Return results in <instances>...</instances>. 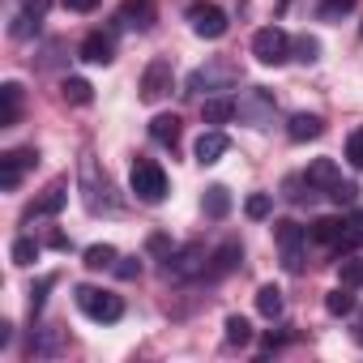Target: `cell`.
Returning <instances> with one entry per match:
<instances>
[{"instance_id":"603a6c76","label":"cell","mask_w":363,"mask_h":363,"mask_svg":"<svg viewBox=\"0 0 363 363\" xmlns=\"http://www.w3.org/2000/svg\"><path fill=\"white\" fill-rule=\"evenodd\" d=\"M150 137L158 145H171L175 150V141H179V116H154L150 120Z\"/></svg>"},{"instance_id":"484cf974","label":"cell","mask_w":363,"mask_h":363,"mask_svg":"<svg viewBox=\"0 0 363 363\" xmlns=\"http://www.w3.org/2000/svg\"><path fill=\"white\" fill-rule=\"evenodd\" d=\"M303 175L312 179L316 189H325V193H329V189L337 184V179H342V175H337V167H333V158H316V162H312V167H308Z\"/></svg>"},{"instance_id":"c3c4849f","label":"cell","mask_w":363,"mask_h":363,"mask_svg":"<svg viewBox=\"0 0 363 363\" xmlns=\"http://www.w3.org/2000/svg\"><path fill=\"white\" fill-rule=\"evenodd\" d=\"M359 342H363V329H359Z\"/></svg>"},{"instance_id":"83f0119b","label":"cell","mask_w":363,"mask_h":363,"mask_svg":"<svg viewBox=\"0 0 363 363\" xmlns=\"http://www.w3.org/2000/svg\"><path fill=\"white\" fill-rule=\"evenodd\" d=\"M52 286H56V274H43V278L30 286V299H26V316H30V320L43 312V303H48V291H52Z\"/></svg>"},{"instance_id":"277c9868","label":"cell","mask_w":363,"mask_h":363,"mask_svg":"<svg viewBox=\"0 0 363 363\" xmlns=\"http://www.w3.org/2000/svg\"><path fill=\"white\" fill-rule=\"evenodd\" d=\"M235 116H240L248 128H269V124L278 120V99H274V90H265V86H248V90H240V99H235Z\"/></svg>"},{"instance_id":"f546056e","label":"cell","mask_w":363,"mask_h":363,"mask_svg":"<svg viewBox=\"0 0 363 363\" xmlns=\"http://www.w3.org/2000/svg\"><path fill=\"white\" fill-rule=\"evenodd\" d=\"M116 261H120V257H116L111 244H90V248H86V265H90V269H116Z\"/></svg>"},{"instance_id":"ffe728a7","label":"cell","mask_w":363,"mask_h":363,"mask_svg":"<svg viewBox=\"0 0 363 363\" xmlns=\"http://www.w3.org/2000/svg\"><path fill=\"white\" fill-rule=\"evenodd\" d=\"M320 133H325V120H320V116L299 111V116L286 120V137H291V141H316Z\"/></svg>"},{"instance_id":"4dcf8cb0","label":"cell","mask_w":363,"mask_h":363,"mask_svg":"<svg viewBox=\"0 0 363 363\" xmlns=\"http://www.w3.org/2000/svg\"><path fill=\"white\" fill-rule=\"evenodd\" d=\"M39 22H43V18H35V13L18 9V13H13V26H9V35H13V39H35V35H39Z\"/></svg>"},{"instance_id":"d6a6232c","label":"cell","mask_w":363,"mask_h":363,"mask_svg":"<svg viewBox=\"0 0 363 363\" xmlns=\"http://www.w3.org/2000/svg\"><path fill=\"white\" fill-rule=\"evenodd\" d=\"M337 278H342V286H363V257H346V261H337Z\"/></svg>"},{"instance_id":"2e32d148","label":"cell","mask_w":363,"mask_h":363,"mask_svg":"<svg viewBox=\"0 0 363 363\" xmlns=\"http://www.w3.org/2000/svg\"><path fill=\"white\" fill-rule=\"evenodd\" d=\"M240 261H244V244H240V240H227V244H223L218 252H210L206 278H214V282H218V278H227V274H231V269H235Z\"/></svg>"},{"instance_id":"ee69618b","label":"cell","mask_w":363,"mask_h":363,"mask_svg":"<svg viewBox=\"0 0 363 363\" xmlns=\"http://www.w3.org/2000/svg\"><path fill=\"white\" fill-rule=\"evenodd\" d=\"M22 9H26V13H35V18H48L52 0H22Z\"/></svg>"},{"instance_id":"d4e9b609","label":"cell","mask_w":363,"mask_h":363,"mask_svg":"<svg viewBox=\"0 0 363 363\" xmlns=\"http://www.w3.org/2000/svg\"><path fill=\"white\" fill-rule=\"evenodd\" d=\"M282 308H286L282 291H278L274 282H265V286L257 291V312H261V316H269V320H278V316H282Z\"/></svg>"},{"instance_id":"5bb4252c","label":"cell","mask_w":363,"mask_h":363,"mask_svg":"<svg viewBox=\"0 0 363 363\" xmlns=\"http://www.w3.org/2000/svg\"><path fill=\"white\" fill-rule=\"evenodd\" d=\"M154 18H158V5H154V0H124L120 13H116V22H120L124 30H150Z\"/></svg>"},{"instance_id":"4316f807","label":"cell","mask_w":363,"mask_h":363,"mask_svg":"<svg viewBox=\"0 0 363 363\" xmlns=\"http://www.w3.org/2000/svg\"><path fill=\"white\" fill-rule=\"evenodd\" d=\"M231 116H235V103L231 99H206L201 103V120L206 124H227Z\"/></svg>"},{"instance_id":"836d02e7","label":"cell","mask_w":363,"mask_h":363,"mask_svg":"<svg viewBox=\"0 0 363 363\" xmlns=\"http://www.w3.org/2000/svg\"><path fill=\"white\" fill-rule=\"evenodd\" d=\"M291 52H295V60H303V65H316V60H320V43H316L312 35L291 39Z\"/></svg>"},{"instance_id":"8d00e7d4","label":"cell","mask_w":363,"mask_h":363,"mask_svg":"<svg viewBox=\"0 0 363 363\" xmlns=\"http://www.w3.org/2000/svg\"><path fill=\"white\" fill-rule=\"evenodd\" d=\"M359 244H363V210L350 214V227H346V240L337 244V252H354Z\"/></svg>"},{"instance_id":"8992f818","label":"cell","mask_w":363,"mask_h":363,"mask_svg":"<svg viewBox=\"0 0 363 363\" xmlns=\"http://www.w3.org/2000/svg\"><path fill=\"white\" fill-rule=\"evenodd\" d=\"M77 308H82L90 320H99V325H111V320H120V316H124L120 295L99 291V286H77Z\"/></svg>"},{"instance_id":"f35d334b","label":"cell","mask_w":363,"mask_h":363,"mask_svg":"<svg viewBox=\"0 0 363 363\" xmlns=\"http://www.w3.org/2000/svg\"><path fill=\"white\" fill-rule=\"evenodd\" d=\"M350 9H354V0H320L316 13H320V22H337V18H346Z\"/></svg>"},{"instance_id":"7c38bea8","label":"cell","mask_w":363,"mask_h":363,"mask_svg":"<svg viewBox=\"0 0 363 363\" xmlns=\"http://www.w3.org/2000/svg\"><path fill=\"white\" fill-rule=\"evenodd\" d=\"M65 346H69V333H65L60 325H43V329H35V337H30V359H60Z\"/></svg>"},{"instance_id":"f1b7e54d","label":"cell","mask_w":363,"mask_h":363,"mask_svg":"<svg viewBox=\"0 0 363 363\" xmlns=\"http://www.w3.org/2000/svg\"><path fill=\"white\" fill-rule=\"evenodd\" d=\"M325 312H329V316H350V312H354V295H350V286L329 291V295H325Z\"/></svg>"},{"instance_id":"52a82bcc","label":"cell","mask_w":363,"mask_h":363,"mask_svg":"<svg viewBox=\"0 0 363 363\" xmlns=\"http://www.w3.org/2000/svg\"><path fill=\"white\" fill-rule=\"evenodd\" d=\"M252 56L261 65H286L291 60V35L282 26H261L252 35Z\"/></svg>"},{"instance_id":"4fadbf2b","label":"cell","mask_w":363,"mask_h":363,"mask_svg":"<svg viewBox=\"0 0 363 363\" xmlns=\"http://www.w3.org/2000/svg\"><path fill=\"white\" fill-rule=\"evenodd\" d=\"M65 201H69V184L65 179H56V184L35 201V206H26V214H22V223H35V218H56L60 210H65Z\"/></svg>"},{"instance_id":"e0dca14e","label":"cell","mask_w":363,"mask_h":363,"mask_svg":"<svg viewBox=\"0 0 363 363\" xmlns=\"http://www.w3.org/2000/svg\"><path fill=\"white\" fill-rule=\"evenodd\" d=\"M82 60H86V65H111V60H116L111 35H103V30L86 35V39H82Z\"/></svg>"},{"instance_id":"5b68a950","label":"cell","mask_w":363,"mask_h":363,"mask_svg":"<svg viewBox=\"0 0 363 363\" xmlns=\"http://www.w3.org/2000/svg\"><path fill=\"white\" fill-rule=\"evenodd\" d=\"M128 189H133L137 201L158 206V201L167 197V171H162L154 158H137V162H133V175H128Z\"/></svg>"},{"instance_id":"e575fe53","label":"cell","mask_w":363,"mask_h":363,"mask_svg":"<svg viewBox=\"0 0 363 363\" xmlns=\"http://www.w3.org/2000/svg\"><path fill=\"white\" fill-rule=\"evenodd\" d=\"M269 210H274V197H269V193H252V197L244 201V214H248V218H257V223H261V218H269Z\"/></svg>"},{"instance_id":"d6986e66","label":"cell","mask_w":363,"mask_h":363,"mask_svg":"<svg viewBox=\"0 0 363 363\" xmlns=\"http://www.w3.org/2000/svg\"><path fill=\"white\" fill-rule=\"evenodd\" d=\"M282 197H286L291 206H312V201L320 197V189L312 184L308 175H286V184H282Z\"/></svg>"},{"instance_id":"f6af8a7d","label":"cell","mask_w":363,"mask_h":363,"mask_svg":"<svg viewBox=\"0 0 363 363\" xmlns=\"http://www.w3.org/2000/svg\"><path fill=\"white\" fill-rule=\"evenodd\" d=\"M9 342H13V325H9V320H5V325H0V350H5V346H9Z\"/></svg>"},{"instance_id":"6da1fadb","label":"cell","mask_w":363,"mask_h":363,"mask_svg":"<svg viewBox=\"0 0 363 363\" xmlns=\"http://www.w3.org/2000/svg\"><path fill=\"white\" fill-rule=\"evenodd\" d=\"M235 82H244L240 65H235V60H227V56H214V60H206L201 69H193V73H189L184 94L201 99V94H214V90H231Z\"/></svg>"},{"instance_id":"ac0fdd59","label":"cell","mask_w":363,"mask_h":363,"mask_svg":"<svg viewBox=\"0 0 363 363\" xmlns=\"http://www.w3.org/2000/svg\"><path fill=\"white\" fill-rule=\"evenodd\" d=\"M22 120V86L5 82L0 86V128H13Z\"/></svg>"},{"instance_id":"7a4b0ae2","label":"cell","mask_w":363,"mask_h":363,"mask_svg":"<svg viewBox=\"0 0 363 363\" xmlns=\"http://www.w3.org/2000/svg\"><path fill=\"white\" fill-rule=\"evenodd\" d=\"M111 193H116V189H111L107 171H99L94 154H82V201H86V210H90V214H116L120 201H116Z\"/></svg>"},{"instance_id":"b9f144b4","label":"cell","mask_w":363,"mask_h":363,"mask_svg":"<svg viewBox=\"0 0 363 363\" xmlns=\"http://www.w3.org/2000/svg\"><path fill=\"white\" fill-rule=\"evenodd\" d=\"M116 274H120L124 282H133V278H141V261H137V257H124V261L116 265Z\"/></svg>"},{"instance_id":"681fc988","label":"cell","mask_w":363,"mask_h":363,"mask_svg":"<svg viewBox=\"0 0 363 363\" xmlns=\"http://www.w3.org/2000/svg\"><path fill=\"white\" fill-rule=\"evenodd\" d=\"M359 329H363V320H359Z\"/></svg>"},{"instance_id":"7402d4cb","label":"cell","mask_w":363,"mask_h":363,"mask_svg":"<svg viewBox=\"0 0 363 363\" xmlns=\"http://www.w3.org/2000/svg\"><path fill=\"white\" fill-rule=\"evenodd\" d=\"M60 94H65V103H73V107H90V103H94V86H90L86 77H65V82H60Z\"/></svg>"},{"instance_id":"ab89813d","label":"cell","mask_w":363,"mask_h":363,"mask_svg":"<svg viewBox=\"0 0 363 363\" xmlns=\"http://www.w3.org/2000/svg\"><path fill=\"white\" fill-rule=\"evenodd\" d=\"M346 162H350L354 171H363V128H354V133L346 137Z\"/></svg>"},{"instance_id":"7dc6e473","label":"cell","mask_w":363,"mask_h":363,"mask_svg":"<svg viewBox=\"0 0 363 363\" xmlns=\"http://www.w3.org/2000/svg\"><path fill=\"white\" fill-rule=\"evenodd\" d=\"M291 9V0H278V13H286Z\"/></svg>"},{"instance_id":"bcb514c9","label":"cell","mask_w":363,"mask_h":363,"mask_svg":"<svg viewBox=\"0 0 363 363\" xmlns=\"http://www.w3.org/2000/svg\"><path fill=\"white\" fill-rule=\"evenodd\" d=\"M48 244H52V248H60V252H65V248H69V235H60V231H56V235H52V240H48Z\"/></svg>"},{"instance_id":"d590c367","label":"cell","mask_w":363,"mask_h":363,"mask_svg":"<svg viewBox=\"0 0 363 363\" xmlns=\"http://www.w3.org/2000/svg\"><path fill=\"white\" fill-rule=\"evenodd\" d=\"M9 257H13V265H35L39 261V240H18L9 248Z\"/></svg>"},{"instance_id":"30bf717a","label":"cell","mask_w":363,"mask_h":363,"mask_svg":"<svg viewBox=\"0 0 363 363\" xmlns=\"http://www.w3.org/2000/svg\"><path fill=\"white\" fill-rule=\"evenodd\" d=\"M30 167H39V150H35V145L5 150V154H0V189H5V193H13V189L22 184V175H26Z\"/></svg>"},{"instance_id":"7bdbcfd3","label":"cell","mask_w":363,"mask_h":363,"mask_svg":"<svg viewBox=\"0 0 363 363\" xmlns=\"http://www.w3.org/2000/svg\"><path fill=\"white\" fill-rule=\"evenodd\" d=\"M65 9H69V13H94L99 0H65Z\"/></svg>"},{"instance_id":"cb8c5ba5","label":"cell","mask_w":363,"mask_h":363,"mask_svg":"<svg viewBox=\"0 0 363 363\" xmlns=\"http://www.w3.org/2000/svg\"><path fill=\"white\" fill-rule=\"evenodd\" d=\"M201 210H206L210 218H227V214H231V193H227L223 184H210L206 197H201Z\"/></svg>"},{"instance_id":"60d3db41","label":"cell","mask_w":363,"mask_h":363,"mask_svg":"<svg viewBox=\"0 0 363 363\" xmlns=\"http://www.w3.org/2000/svg\"><path fill=\"white\" fill-rule=\"evenodd\" d=\"M145 248H150V257H162V261L171 257V240H167V235H150Z\"/></svg>"},{"instance_id":"44dd1931","label":"cell","mask_w":363,"mask_h":363,"mask_svg":"<svg viewBox=\"0 0 363 363\" xmlns=\"http://www.w3.org/2000/svg\"><path fill=\"white\" fill-rule=\"evenodd\" d=\"M346 227H350V218H320V223H312V240L316 244H329V248H337L342 240H346Z\"/></svg>"},{"instance_id":"74e56055","label":"cell","mask_w":363,"mask_h":363,"mask_svg":"<svg viewBox=\"0 0 363 363\" xmlns=\"http://www.w3.org/2000/svg\"><path fill=\"white\" fill-rule=\"evenodd\" d=\"M329 201H333V206H354V201H359V184H350V179H337V184L329 189Z\"/></svg>"},{"instance_id":"1f68e13d","label":"cell","mask_w":363,"mask_h":363,"mask_svg":"<svg viewBox=\"0 0 363 363\" xmlns=\"http://www.w3.org/2000/svg\"><path fill=\"white\" fill-rule=\"evenodd\" d=\"M227 346H248L252 342V325L244 320V316H227Z\"/></svg>"},{"instance_id":"9c48e42d","label":"cell","mask_w":363,"mask_h":363,"mask_svg":"<svg viewBox=\"0 0 363 363\" xmlns=\"http://www.w3.org/2000/svg\"><path fill=\"white\" fill-rule=\"evenodd\" d=\"M274 240L282 248V265L291 274H303V248H308V231L299 223H274Z\"/></svg>"},{"instance_id":"ba28073f","label":"cell","mask_w":363,"mask_h":363,"mask_svg":"<svg viewBox=\"0 0 363 363\" xmlns=\"http://www.w3.org/2000/svg\"><path fill=\"white\" fill-rule=\"evenodd\" d=\"M171 86H175L171 60H167V56H154V60L145 65V73H141V103H162V99L171 94Z\"/></svg>"},{"instance_id":"3957f363","label":"cell","mask_w":363,"mask_h":363,"mask_svg":"<svg viewBox=\"0 0 363 363\" xmlns=\"http://www.w3.org/2000/svg\"><path fill=\"white\" fill-rule=\"evenodd\" d=\"M206 265H210L206 244L201 240H189V244L171 248V257L162 261V274L175 278V282H193V278H206Z\"/></svg>"},{"instance_id":"9a60e30c","label":"cell","mask_w":363,"mask_h":363,"mask_svg":"<svg viewBox=\"0 0 363 363\" xmlns=\"http://www.w3.org/2000/svg\"><path fill=\"white\" fill-rule=\"evenodd\" d=\"M227 150H231V141H227V133H223V128H206V133L197 137V145H193V154H197V162H201V167H214Z\"/></svg>"},{"instance_id":"8fae6325","label":"cell","mask_w":363,"mask_h":363,"mask_svg":"<svg viewBox=\"0 0 363 363\" xmlns=\"http://www.w3.org/2000/svg\"><path fill=\"white\" fill-rule=\"evenodd\" d=\"M189 22H193L197 39H223L227 35V13L214 5V0H197V5H189Z\"/></svg>"}]
</instances>
